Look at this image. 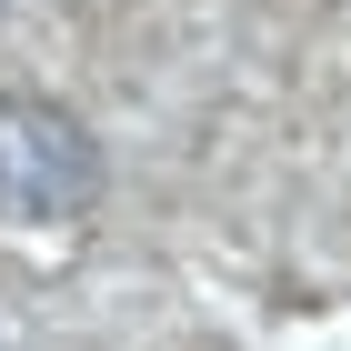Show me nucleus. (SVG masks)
I'll use <instances>...</instances> for the list:
<instances>
[{"mask_svg":"<svg viewBox=\"0 0 351 351\" xmlns=\"http://www.w3.org/2000/svg\"><path fill=\"white\" fill-rule=\"evenodd\" d=\"M101 191V151L71 110L51 101H0V211L10 221H71Z\"/></svg>","mask_w":351,"mask_h":351,"instance_id":"nucleus-1","label":"nucleus"}]
</instances>
